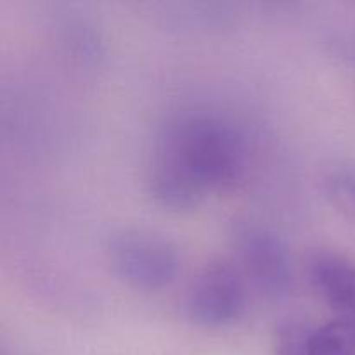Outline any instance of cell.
<instances>
[{"label":"cell","instance_id":"3","mask_svg":"<svg viewBox=\"0 0 355 355\" xmlns=\"http://www.w3.org/2000/svg\"><path fill=\"white\" fill-rule=\"evenodd\" d=\"M106 255L114 276L137 291L165 290L182 269L175 243L144 227H125L110 236Z\"/></svg>","mask_w":355,"mask_h":355},{"label":"cell","instance_id":"1","mask_svg":"<svg viewBox=\"0 0 355 355\" xmlns=\"http://www.w3.org/2000/svg\"><path fill=\"white\" fill-rule=\"evenodd\" d=\"M250 142L238 121L211 110H182L153 139L146 187L158 207L184 211L245 179Z\"/></svg>","mask_w":355,"mask_h":355},{"label":"cell","instance_id":"4","mask_svg":"<svg viewBox=\"0 0 355 355\" xmlns=\"http://www.w3.org/2000/svg\"><path fill=\"white\" fill-rule=\"evenodd\" d=\"M248 309V283L238 267L225 260L207 263L189 283L184 314L194 326L220 329L241 321Z\"/></svg>","mask_w":355,"mask_h":355},{"label":"cell","instance_id":"7","mask_svg":"<svg viewBox=\"0 0 355 355\" xmlns=\"http://www.w3.org/2000/svg\"><path fill=\"white\" fill-rule=\"evenodd\" d=\"M318 340L326 355H355V322L335 319L318 326Z\"/></svg>","mask_w":355,"mask_h":355},{"label":"cell","instance_id":"8","mask_svg":"<svg viewBox=\"0 0 355 355\" xmlns=\"http://www.w3.org/2000/svg\"><path fill=\"white\" fill-rule=\"evenodd\" d=\"M328 196L340 211L355 222V168H335L324 180Z\"/></svg>","mask_w":355,"mask_h":355},{"label":"cell","instance_id":"6","mask_svg":"<svg viewBox=\"0 0 355 355\" xmlns=\"http://www.w3.org/2000/svg\"><path fill=\"white\" fill-rule=\"evenodd\" d=\"M274 355H326L318 340V326L304 319H286L274 333Z\"/></svg>","mask_w":355,"mask_h":355},{"label":"cell","instance_id":"5","mask_svg":"<svg viewBox=\"0 0 355 355\" xmlns=\"http://www.w3.org/2000/svg\"><path fill=\"white\" fill-rule=\"evenodd\" d=\"M307 276L336 319L355 322V263L335 250L318 248L307 259Z\"/></svg>","mask_w":355,"mask_h":355},{"label":"cell","instance_id":"2","mask_svg":"<svg viewBox=\"0 0 355 355\" xmlns=\"http://www.w3.org/2000/svg\"><path fill=\"white\" fill-rule=\"evenodd\" d=\"M232 263L260 295L272 300L288 297L295 284L290 246L274 229L252 218H236L229 229Z\"/></svg>","mask_w":355,"mask_h":355}]
</instances>
